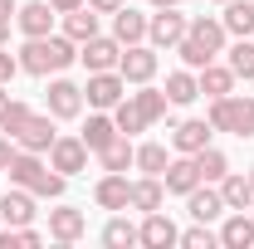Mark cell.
Instances as JSON below:
<instances>
[{
  "label": "cell",
  "instance_id": "5bb4252c",
  "mask_svg": "<svg viewBox=\"0 0 254 249\" xmlns=\"http://www.w3.org/2000/svg\"><path fill=\"white\" fill-rule=\"evenodd\" d=\"M54 137H59V132H54V113H30V123L15 132V142H20L25 152H49Z\"/></svg>",
  "mask_w": 254,
  "mask_h": 249
},
{
  "label": "cell",
  "instance_id": "f6af8a7d",
  "mask_svg": "<svg viewBox=\"0 0 254 249\" xmlns=\"http://www.w3.org/2000/svg\"><path fill=\"white\" fill-rule=\"evenodd\" d=\"M0 44H10V20H0Z\"/></svg>",
  "mask_w": 254,
  "mask_h": 249
},
{
  "label": "cell",
  "instance_id": "2e32d148",
  "mask_svg": "<svg viewBox=\"0 0 254 249\" xmlns=\"http://www.w3.org/2000/svg\"><path fill=\"white\" fill-rule=\"evenodd\" d=\"M49 235H54L59 245H78V240L88 235V215H83V210L59 205V210H49Z\"/></svg>",
  "mask_w": 254,
  "mask_h": 249
},
{
  "label": "cell",
  "instance_id": "c3c4849f",
  "mask_svg": "<svg viewBox=\"0 0 254 249\" xmlns=\"http://www.w3.org/2000/svg\"><path fill=\"white\" fill-rule=\"evenodd\" d=\"M250 186H254V166H250Z\"/></svg>",
  "mask_w": 254,
  "mask_h": 249
},
{
  "label": "cell",
  "instance_id": "1f68e13d",
  "mask_svg": "<svg viewBox=\"0 0 254 249\" xmlns=\"http://www.w3.org/2000/svg\"><path fill=\"white\" fill-rule=\"evenodd\" d=\"M225 63L235 68V78H254V39H235L230 49H225Z\"/></svg>",
  "mask_w": 254,
  "mask_h": 249
},
{
  "label": "cell",
  "instance_id": "5b68a950",
  "mask_svg": "<svg viewBox=\"0 0 254 249\" xmlns=\"http://www.w3.org/2000/svg\"><path fill=\"white\" fill-rule=\"evenodd\" d=\"M186 15L176 10V5H166L157 15H147V39H152V49H176L181 39H186Z\"/></svg>",
  "mask_w": 254,
  "mask_h": 249
},
{
  "label": "cell",
  "instance_id": "7402d4cb",
  "mask_svg": "<svg viewBox=\"0 0 254 249\" xmlns=\"http://www.w3.org/2000/svg\"><path fill=\"white\" fill-rule=\"evenodd\" d=\"M220 200H225V210H250V205H254V186H250V176H245V171H225V181H220Z\"/></svg>",
  "mask_w": 254,
  "mask_h": 249
},
{
  "label": "cell",
  "instance_id": "d6986e66",
  "mask_svg": "<svg viewBox=\"0 0 254 249\" xmlns=\"http://www.w3.org/2000/svg\"><path fill=\"white\" fill-rule=\"evenodd\" d=\"M195 83H200V93H205V98H225V93H235V68L210 59L205 68H195Z\"/></svg>",
  "mask_w": 254,
  "mask_h": 249
},
{
  "label": "cell",
  "instance_id": "d590c367",
  "mask_svg": "<svg viewBox=\"0 0 254 249\" xmlns=\"http://www.w3.org/2000/svg\"><path fill=\"white\" fill-rule=\"evenodd\" d=\"M220 245V230H210V225H190V230H181V249H215Z\"/></svg>",
  "mask_w": 254,
  "mask_h": 249
},
{
  "label": "cell",
  "instance_id": "52a82bcc",
  "mask_svg": "<svg viewBox=\"0 0 254 249\" xmlns=\"http://www.w3.org/2000/svg\"><path fill=\"white\" fill-rule=\"evenodd\" d=\"M49 166H54L59 176H78V171H88V147H83V137H54V147H49Z\"/></svg>",
  "mask_w": 254,
  "mask_h": 249
},
{
  "label": "cell",
  "instance_id": "d4e9b609",
  "mask_svg": "<svg viewBox=\"0 0 254 249\" xmlns=\"http://www.w3.org/2000/svg\"><path fill=\"white\" fill-rule=\"evenodd\" d=\"M200 98V83H195V68H176V73H166V103H176V108H186Z\"/></svg>",
  "mask_w": 254,
  "mask_h": 249
},
{
  "label": "cell",
  "instance_id": "7a4b0ae2",
  "mask_svg": "<svg viewBox=\"0 0 254 249\" xmlns=\"http://www.w3.org/2000/svg\"><path fill=\"white\" fill-rule=\"evenodd\" d=\"M5 171H10V186L34 190L39 200H59L64 186H68V176H59L54 166H44V161H39V152H25V147L15 152V161H10Z\"/></svg>",
  "mask_w": 254,
  "mask_h": 249
},
{
  "label": "cell",
  "instance_id": "d6a6232c",
  "mask_svg": "<svg viewBox=\"0 0 254 249\" xmlns=\"http://www.w3.org/2000/svg\"><path fill=\"white\" fill-rule=\"evenodd\" d=\"M113 123H118V132H123V137H137V132L147 127V118H142V108H137V98H132V93L113 108Z\"/></svg>",
  "mask_w": 254,
  "mask_h": 249
},
{
  "label": "cell",
  "instance_id": "7dc6e473",
  "mask_svg": "<svg viewBox=\"0 0 254 249\" xmlns=\"http://www.w3.org/2000/svg\"><path fill=\"white\" fill-rule=\"evenodd\" d=\"M152 5H157V10H166V5H181V0H152Z\"/></svg>",
  "mask_w": 254,
  "mask_h": 249
},
{
  "label": "cell",
  "instance_id": "ab89813d",
  "mask_svg": "<svg viewBox=\"0 0 254 249\" xmlns=\"http://www.w3.org/2000/svg\"><path fill=\"white\" fill-rule=\"evenodd\" d=\"M15 152H20V142H15L10 132H0V171H5V166L15 161Z\"/></svg>",
  "mask_w": 254,
  "mask_h": 249
},
{
  "label": "cell",
  "instance_id": "ffe728a7",
  "mask_svg": "<svg viewBox=\"0 0 254 249\" xmlns=\"http://www.w3.org/2000/svg\"><path fill=\"white\" fill-rule=\"evenodd\" d=\"M220 249H254V215L250 210H235L220 225Z\"/></svg>",
  "mask_w": 254,
  "mask_h": 249
},
{
  "label": "cell",
  "instance_id": "30bf717a",
  "mask_svg": "<svg viewBox=\"0 0 254 249\" xmlns=\"http://www.w3.org/2000/svg\"><path fill=\"white\" fill-rule=\"evenodd\" d=\"M210 137H215L210 118H186V123L171 127V147H176L181 156H195L200 147H210Z\"/></svg>",
  "mask_w": 254,
  "mask_h": 249
},
{
  "label": "cell",
  "instance_id": "e0dca14e",
  "mask_svg": "<svg viewBox=\"0 0 254 249\" xmlns=\"http://www.w3.org/2000/svg\"><path fill=\"white\" fill-rule=\"evenodd\" d=\"M186 210L190 220H200V225H210V220L225 215V200H220V186H210V181H200V186L186 195Z\"/></svg>",
  "mask_w": 254,
  "mask_h": 249
},
{
  "label": "cell",
  "instance_id": "7c38bea8",
  "mask_svg": "<svg viewBox=\"0 0 254 249\" xmlns=\"http://www.w3.org/2000/svg\"><path fill=\"white\" fill-rule=\"evenodd\" d=\"M34 200H39V195L25 190V186L5 190V195H0V225H15V230H20V225H34V215H39Z\"/></svg>",
  "mask_w": 254,
  "mask_h": 249
},
{
  "label": "cell",
  "instance_id": "ee69618b",
  "mask_svg": "<svg viewBox=\"0 0 254 249\" xmlns=\"http://www.w3.org/2000/svg\"><path fill=\"white\" fill-rule=\"evenodd\" d=\"M15 10H20L15 0H0V20H15Z\"/></svg>",
  "mask_w": 254,
  "mask_h": 249
},
{
  "label": "cell",
  "instance_id": "484cf974",
  "mask_svg": "<svg viewBox=\"0 0 254 249\" xmlns=\"http://www.w3.org/2000/svg\"><path fill=\"white\" fill-rule=\"evenodd\" d=\"M161 200H166V181L161 176H142V181H132V210H161Z\"/></svg>",
  "mask_w": 254,
  "mask_h": 249
},
{
  "label": "cell",
  "instance_id": "60d3db41",
  "mask_svg": "<svg viewBox=\"0 0 254 249\" xmlns=\"http://www.w3.org/2000/svg\"><path fill=\"white\" fill-rule=\"evenodd\" d=\"M15 240H20V249H34L39 240H44V235H39L34 225H20V230H15Z\"/></svg>",
  "mask_w": 254,
  "mask_h": 249
},
{
  "label": "cell",
  "instance_id": "b9f144b4",
  "mask_svg": "<svg viewBox=\"0 0 254 249\" xmlns=\"http://www.w3.org/2000/svg\"><path fill=\"white\" fill-rule=\"evenodd\" d=\"M88 5H93L98 15H118V10H123V0H88Z\"/></svg>",
  "mask_w": 254,
  "mask_h": 249
},
{
  "label": "cell",
  "instance_id": "8d00e7d4",
  "mask_svg": "<svg viewBox=\"0 0 254 249\" xmlns=\"http://www.w3.org/2000/svg\"><path fill=\"white\" fill-rule=\"evenodd\" d=\"M176 54H181V59H186V68H205V63L215 59V54H210V49H205V44H200V39H181V44H176Z\"/></svg>",
  "mask_w": 254,
  "mask_h": 249
},
{
  "label": "cell",
  "instance_id": "44dd1931",
  "mask_svg": "<svg viewBox=\"0 0 254 249\" xmlns=\"http://www.w3.org/2000/svg\"><path fill=\"white\" fill-rule=\"evenodd\" d=\"M113 39H118V44H142V39H147V15H142V10H132V5H123V10H118V15H113Z\"/></svg>",
  "mask_w": 254,
  "mask_h": 249
},
{
  "label": "cell",
  "instance_id": "3957f363",
  "mask_svg": "<svg viewBox=\"0 0 254 249\" xmlns=\"http://www.w3.org/2000/svg\"><path fill=\"white\" fill-rule=\"evenodd\" d=\"M210 127L215 132H235V137H254V98L245 93H225V98H210Z\"/></svg>",
  "mask_w": 254,
  "mask_h": 249
},
{
  "label": "cell",
  "instance_id": "f907efd6",
  "mask_svg": "<svg viewBox=\"0 0 254 249\" xmlns=\"http://www.w3.org/2000/svg\"><path fill=\"white\" fill-rule=\"evenodd\" d=\"M250 215H254V205H250Z\"/></svg>",
  "mask_w": 254,
  "mask_h": 249
},
{
  "label": "cell",
  "instance_id": "bcb514c9",
  "mask_svg": "<svg viewBox=\"0 0 254 249\" xmlns=\"http://www.w3.org/2000/svg\"><path fill=\"white\" fill-rule=\"evenodd\" d=\"M5 108H10V93H5V83H0V118H5Z\"/></svg>",
  "mask_w": 254,
  "mask_h": 249
},
{
  "label": "cell",
  "instance_id": "f546056e",
  "mask_svg": "<svg viewBox=\"0 0 254 249\" xmlns=\"http://www.w3.org/2000/svg\"><path fill=\"white\" fill-rule=\"evenodd\" d=\"M98 161H103V171H127V166L137 161V147H132L123 132H118V137H113V142L98 152Z\"/></svg>",
  "mask_w": 254,
  "mask_h": 249
},
{
  "label": "cell",
  "instance_id": "4dcf8cb0",
  "mask_svg": "<svg viewBox=\"0 0 254 249\" xmlns=\"http://www.w3.org/2000/svg\"><path fill=\"white\" fill-rule=\"evenodd\" d=\"M137 108H142V118H147V127L161 123L166 118V88H152V83H137Z\"/></svg>",
  "mask_w": 254,
  "mask_h": 249
},
{
  "label": "cell",
  "instance_id": "ac0fdd59",
  "mask_svg": "<svg viewBox=\"0 0 254 249\" xmlns=\"http://www.w3.org/2000/svg\"><path fill=\"white\" fill-rule=\"evenodd\" d=\"M161 181H166V190H171V195H190V190L200 186V171H195V156H176V161H166Z\"/></svg>",
  "mask_w": 254,
  "mask_h": 249
},
{
  "label": "cell",
  "instance_id": "9a60e30c",
  "mask_svg": "<svg viewBox=\"0 0 254 249\" xmlns=\"http://www.w3.org/2000/svg\"><path fill=\"white\" fill-rule=\"evenodd\" d=\"M49 113H54L59 123L78 118V113H83V88L68 83V78H54V83H49Z\"/></svg>",
  "mask_w": 254,
  "mask_h": 249
},
{
  "label": "cell",
  "instance_id": "9c48e42d",
  "mask_svg": "<svg viewBox=\"0 0 254 249\" xmlns=\"http://www.w3.org/2000/svg\"><path fill=\"white\" fill-rule=\"evenodd\" d=\"M78 59L88 63V73L118 68V59H123V44H118L113 34H93V39H83V44H78Z\"/></svg>",
  "mask_w": 254,
  "mask_h": 249
},
{
  "label": "cell",
  "instance_id": "ba28073f",
  "mask_svg": "<svg viewBox=\"0 0 254 249\" xmlns=\"http://www.w3.org/2000/svg\"><path fill=\"white\" fill-rule=\"evenodd\" d=\"M137 245H142V249H171V245H181V230L171 225V215L147 210V220L137 225Z\"/></svg>",
  "mask_w": 254,
  "mask_h": 249
},
{
  "label": "cell",
  "instance_id": "4316f807",
  "mask_svg": "<svg viewBox=\"0 0 254 249\" xmlns=\"http://www.w3.org/2000/svg\"><path fill=\"white\" fill-rule=\"evenodd\" d=\"M78 137H83V147H88V152L98 156V152H103V147H108V142H113V137H118V123H113V118H108V113L98 108L93 118H88V127H83Z\"/></svg>",
  "mask_w": 254,
  "mask_h": 249
},
{
  "label": "cell",
  "instance_id": "603a6c76",
  "mask_svg": "<svg viewBox=\"0 0 254 249\" xmlns=\"http://www.w3.org/2000/svg\"><path fill=\"white\" fill-rule=\"evenodd\" d=\"M220 25H225V34H235V39H250L254 34V0H225Z\"/></svg>",
  "mask_w": 254,
  "mask_h": 249
},
{
  "label": "cell",
  "instance_id": "836d02e7",
  "mask_svg": "<svg viewBox=\"0 0 254 249\" xmlns=\"http://www.w3.org/2000/svg\"><path fill=\"white\" fill-rule=\"evenodd\" d=\"M166 161H171V156H166V147H161V142H142L132 166H137L142 176H161V171H166Z\"/></svg>",
  "mask_w": 254,
  "mask_h": 249
},
{
  "label": "cell",
  "instance_id": "f35d334b",
  "mask_svg": "<svg viewBox=\"0 0 254 249\" xmlns=\"http://www.w3.org/2000/svg\"><path fill=\"white\" fill-rule=\"evenodd\" d=\"M15 73H20V54H10V49L0 44V83L10 88V78H15Z\"/></svg>",
  "mask_w": 254,
  "mask_h": 249
},
{
  "label": "cell",
  "instance_id": "4fadbf2b",
  "mask_svg": "<svg viewBox=\"0 0 254 249\" xmlns=\"http://www.w3.org/2000/svg\"><path fill=\"white\" fill-rule=\"evenodd\" d=\"M93 200L103 210H132V181H127V171H108L93 186Z\"/></svg>",
  "mask_w": 254,
  "mask_h": 249
},
{
  "label": "cell",
  "instance_id": "f1b7e54d",
  "mask_svg": "<svg viewBox=\"0 0 254 249\" xmlns=\"http://www.w3.org/2000/svg\"><path fill=\"white\" fill-rule=\"evenodd\" d=\"M195 171H200V181L220 186V181H225V171H230V156H225L220 147H200V152H195Z\"/></svg>",
  "mask_w": 254,
  "mask_h": 249
},
{
  "label": "cell",
  "instance_id": "7bdbcfd3",
  "mask_svg": "<svg viewBox=\"0 0 254 249\" xmlns=\"http://www.w3.org/2000/svg\"><path fill=\"white\" fill-rule=\"evenodd\" d=\"M54 5V15H68V10H78V5H88V0H49Z\"/></svg>",
  "mask_w": 254,
  "mask_h": 249
},
{
  "label": "cell",
  "instance_id": "cb8c5ba5",
  "mask_svg": "<svg viewBox=\"0 0 254 249\" xmlns=\"http://www.w3.org/2000/svg\"><path fill=\"white\" fill-rule=\"evenodd\" d=\"M186 34H190V39H200L210 54H225V39H230V34H225V25L215 20V15H195V20L186 25Z\"/></svg>",
  "mask_w": 254,
  "mask_h": 249
},
{
  "label": "cell",
  "instance_id": "74e56055",
  "mask_svg": "<svg viewBox=\"0 0 254 249\" xmlns=\"http://www.w3.org/2000/svg\"><path fill=\"white\" fill-rule=\"evenodd\" d=\"M30 103H20V98H10V108H5V118H0V132H10V137H15V132H20V127L30 123Z\"/></svg>",
  "mask_w": 254,
  "mask_h": 249
},
{
  "label": "cell",
  "instance_id": "e575fe53",
  "mask_svg": "<svg viewBox=\"0 0 254 249\" xmlns=\"http://www.w3.org/2000/svg\"><path fill=\"white\" fill-rule=\"evenodd\" d=\"M103 245H108V249H132V245H137V225L123 220V215H113L108 225H103Z\"/></svg>",
  "mask_w": 254,
  "mask_h": 249
},
{
  "label": "cell",
  "instance_id": "6da1fadb",
  "mask_svg": "<svg viewBox=\"0 0 254 249\" xmlns=\"http://www.w3.org/2000/svg\"><path fill=\"white\" fill-rule=\"evenodd\" d=\"M73 59H78V44H73L68 34L25 39V49H20V73H34V78H44V73H64Z\"/></svg>",
  "mask_w": 254,
  "mask_h": 249
},
{
  "label": "cell",
  "instance_id": "681fc988",
  "mask_svg": "<svg viewBox=\"0 0 254 249\" xmlns=\"http://www.w3.org/2000/svg\"><path fill=\"white\" fill-rule=\"evenodd\" d=\"M215 5H225V0H215Z\"/></svg>",
  "mask_w": 254,
  "mask_h": 249
},
{
  "label": "cell",
  "instance_id": "277c9868",
  "mask_svg": "<svg viewBox=\"0 0 254 249\" xmlns=\"http://www.w3.org/2000/svg\"><path fill=\"white\" fill-rule=\"evenodd\" d=\"M123 98H127V78L118 73V68L88 73V83H83V103H88V108H103V113H113Z\"/></svg>",
  "mask_w": 254,
  "mask_h": 249
},
{
  "label": "cell",
  "instance_id": "8fae6325",
  "mask_svg": "<svg viewBox=\"0 0 254 249\" xmlns=\"http://www.w3.org/2000/svg\"><path fill=\"white\" fill-rule=\"evenodd\" d=\"M15 25L25 39H44V34H54V5L49 0H30V5H20L15 10Z\"/></svg>",
  "mask_w": 254,
  "mask_h": 249
},
{
  "label": "cell",
  "instance_id": "83f0119b",
  "mask_svg": "<svg viewBox=\"0 0 254 249\" xmlns=\"http://www.w3.org/2000/svg\"><path fill=\"white\" fill-rule=\"evenodd\" d=\"M64 34H68L73 44L93 39V34H98V10H93V5H78V10H68V15H64Z\"/></svg>",
  "mask_w": 254,
  "mask_h": 249
},
{
  "label": "cell",
  "instance_id": "8992f818",
  "mask_svg": "<svg viewBox=\"0 0 254 249\" xmlns=\"http://www.w3.org/2000/svg\"><path fill=\"white\" fill-rule=\"evenodd\" d=\"M118 73L127 83H152L157 78V49L152 44H127L123 59H118Z\"/></svg>",
  "mask_w": 254,
  "mask_h": 249
}]
</instances>
